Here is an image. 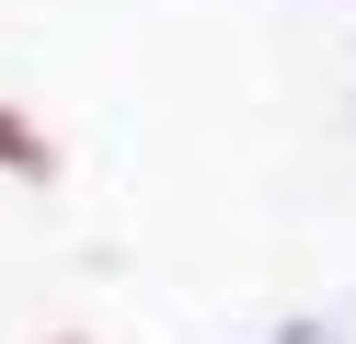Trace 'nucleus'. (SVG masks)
<instances>
[{
    "label": "nucleus",
    "instance_id": "nucleus-1",
    "mask_svg": "<svg viewBox=\"0 0 356 344\" xmlns=\"http://www.w3.org/2000/svg\"><path fill=\"white\" fill-rule=\"evenodd\" d=\"M287 344H322V321H299V333H287Z\"/></svg>",
    "mask_w": 356,
    "mask_h": 344
}]
</instances>
